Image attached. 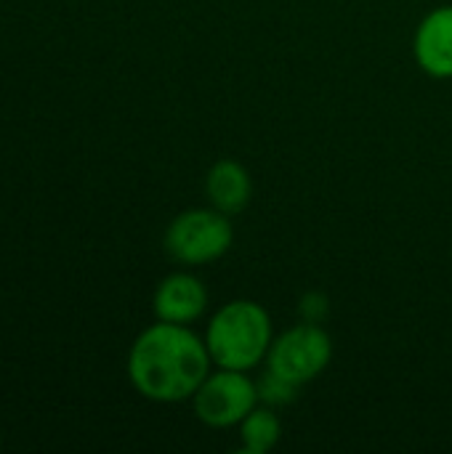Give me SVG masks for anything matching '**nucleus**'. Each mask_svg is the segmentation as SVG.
<instances>
[{
	"label": "nucleus",
	"instance_id": "1",
	"mask_svg": "<svg viewBox=\"0 0 452 454\" xmlns=\"http://www.w3.org/2000/svg\"><path fill=\"white\" fill-rule=\"evenodd\" d=\"M213 359L205 338L186 325L157 322L147 327L128 356V375L136 391L152 402H184L197 394Z\"/></svg>",
	"mask_w": 452,
	"mask_h": 454
},
{
	"label": "nucleus",
	"instance_id": "2",
	"mask_svg": "<svg viewBox=\"0 0 452 454\" xmlns=\"http://www.w3.org/2000/svg\"><path fill=\"white\" fill-rule=\"evenodd\" d=\"M272 319L256 301H232L216 311L205 330V346L216 367L253 370L272 348Z\"/></svg>",
	"mask_w": 452,
	"mask_h": 454
},
{
	"label": "nucleus",
	"instance_id": "3",
	"mask_svg": "<svg viewBox=\"0 0 452 454\" xmlns=\"http://www.w3.org/2000/svg\"><path fill=\"white\" fill-rule=\"evenodd\" d=\"M234 242V226L226 213L210 207H194L176 215L165 231V250L184 266H208L229 253Z\"/></svg>",
	"mask_w": 452,
	"mask_h": 454
},
{
	"label": "nucleus",
	"instance_id": "4",
	"mask_svg": "<svg viewBox=\"0 0 452 454\" xmlns=\"http://www.w3.org/2000/svg\"><path fill=\"white\" fill-rule=\"evenodd\" d=\"M333 359V340L330 335L312 322H301L285 330L280 338L272 340L266 354V367L298 386L314 380L328 370Z\"/></svg>",
	"mask_w": 452,
	"mask_h": 454
},
{
	"label": "nucleus",
	"instance_id": "5",
	"mask_svg": "<svg viewBox=\"0 0 452 454\" xmlns=\"http://www.w3.org/2000/svg\"><path fill=\"white\" fill-rule=\"evenodd\" d=\"M194 415L210 428H232L258 407V386L242 370L208 372L197 394L192 396Z\"/></svg>",
	"mask_w": 452,
	"mask_h": 454
},
{
	"label": "nucleus",
	"instance_id": "6",
	"mask_svg": "<svg viewBox=\"0 0 452 454\" xmlns=\"http://www.w3.org/2000/svg\"><path fill=\"white\" fill-rule=\"evenodd\" d=\"M418 67L437 80L452 77V5H440L416 29L413 40Z\"/></svg>",
	"mask_w": 452,
	"mask_h": 454
},
{
	"label": "nucleus",
	"instance_id": "7",
	"mask_svg": "<svg viewBox=\"0 0 452 454\" xmlns=\"http://www.w3.org/2000/svg\"><path fill=\"white\" fill-rule=\"evenodd\" d=\"M155 314L160 322L192 325L208 309V290L192 274H170L155 290Z\"/></svg>",
	"mask_w": 452,
	"mask_h": 454
},
{
	"label": "nucleus",
	"instance_id": "8",
	"mask_svg": "<svg viewBox=\"0 0 452 454\" xmlns=\"http://www.w3.org/2000/svg\"><path fill=\"white\" fill-rule=\"evenodd\" d=\"M205 194L216 210L234 215L245 210L253 197L250 173L237 160H218L216 165H210L205 176Z\"/></svg>",
	"mask_w": 452,
	"mask_h": 454
},
{
	"label": "nucleus",
	"instance_id": "9",
	"mask_svg": "<svg viewBox=\"0 0 452 454\" xmlns=\"http://www.w3.org/2000/svg\"><path fill=\"white\" fill-rule=\"evenodd\" d=\"M280 436H282V423L274 407H266V404L256 407L240 423V439H242L245 454H266L277 447Z\"/></svg>",
	"mask_w": 452,
	"mask_h": 454
},
{
	"label": "nucleus",
	"instance_id": "10",
	"mask_svg": "<svg viewBox=\"0 0 452 454\" xmlns=\"http://www.w3.org/2000/svg\"><path fill=\"white\" fill-rule=\"evenodd\" d=\"M258 402H264L266 407H288L290 402H296V396H298V383H293V380H288V378H282V375H277V372H272L269 367H266V372L258 378Z\"/></svg>",
	"mask_w": 452,
	"mask_h": 454
},
{
	"label": "nucleus",
	"instance_id": "11",
	"mask_svg": "<svg viewBox=\"0 0 452 454\" xmlns=\"http://www.w3.org/2000/svg\"><path fill=\"white\" fill-rule=\"evenodd\" d=\"M298 314L304 322H312V325H322L330 314V301L325 293H306L301 301H298Z\"/></svg>",
	"mask_w": 452,
	"mask_h": 454
}]
</instances>
